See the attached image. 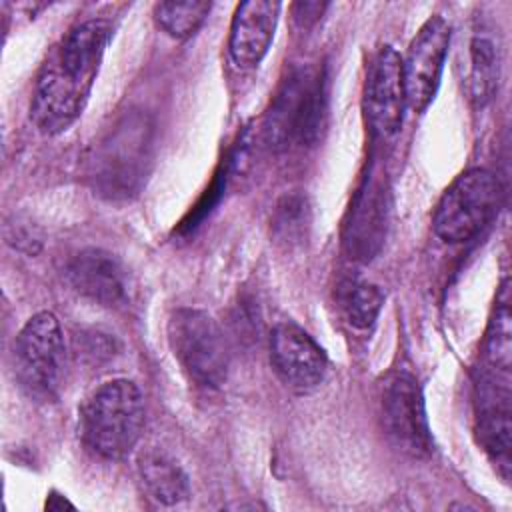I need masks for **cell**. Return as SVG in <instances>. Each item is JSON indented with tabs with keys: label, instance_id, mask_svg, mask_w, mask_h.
Listing matches in <instances>:
<instances>
[{
	"label": "cell",
	"instance_id": "cell-1",
	"mask_svg": "<svg viewBox=\"0 0 512 512\" xmlns=\"http://www.w3.org/2000/svg\"><path fill=\"white\" fill-rule=\"evenodd\" d=\"M110 36V22L94 18L72 28L52 48L30 104V118L42 134H60L82 116Z\"/></svg>",
	"mask_w": 512,
	"mask_h": 512
},
{
	"label": "cell",
	"instance_id": "cell-2",
	"mask_svg": "<svg viewBox=\"0 0 512 512\" xmlns=\"http://www.w3.org/2000/svg\"><path fill=\"white\" fill-rule=\"evenodd\" d=\"M144 430V400L138 386L126 378L100 384L80 408L84 444L106 460L126 458Z\"/></svg>",
	"mask_w": 512,
	"mask_h": 512
},
{
	"label": "cell",
	"instance_id": "cell-3",
	"mask_svg": "<svg viewBox=\"0 0 512 512\" xmlns=\"http://www.w3.org/2000/svg\"><path fill=\"white\" fill-rule=\"evenodd\" d=\"M324 114V78L320 72L294 70L276 92L264 116V140L272 150L312 144Z\"/></svg>",
	"mask_w": 512,
	"mask_h": 512
},
{
	"label": "cell",
	"instance_id": "cell-4",
	"mask_svg": "<svg viewBox=\"0 0 512 512\" xmlns=\"http://www.w3.org/2000/svg\"><path fill=\"white\" fill-rule=\"evenodd\" d=\"M168 344L192 382L218 388L228 376V344L218 322L204 310L178 308L168 320Z\"/></svg>",
	"mask_w": 512,
	"mask_h": 512
},
{
	"label": "cell",
	"instance_id": "cell-5",
	"mask_svg": "<svg viewBox=\"0 0 512 512\" xmlns=\"http://www.w3.org/2000/svg\"><path fill=\"white\" fill-rule=\"evenodd\" d=\"M16 376L38 400H54L66 376V342L52 312L34 314L18 332L14 346Z\"/></svg>",
	"mask_w": 512,
	"mask_h": 512
},
{
	"label": "cell",
	"instance_id": "cell-6",
	"mask_svg": "<svg viewBox=\"0 0 512 512\" xmlns=\"http://www.w3.org/2000/svg\"><path fill=\"white\" fill-rule=\"evenodd\" d=\"M500 194V182L492 172L466 170L442 194L434 212V232L450 244L472 240L498 212Z\"/></svg>",
	"mask_w": 512,
	"mask_h": 512
},
{
	"label": "cell",
	"instance_id": "cell-7",
	"mask_svg": "<svg viewBox=\"0 0 512 512\" xmlns=\"http://www.w3.org/2000/svg\"><path fill=\"white\" fill-rule=\"evenodd\" d=\"M384 428L398 450L412 458H426L434 450L418 380L408 372L390 374L380 390Z\"/></svg>",
	"mask_w": 512,
	"mask_h": 512
},
{
	"label": "cell",
	"instance_id": "cell-8",
	"mask_svg": "<svg viewBox=\"0 0 512 512\" xmlns=\"http://www.w3.org/2000/svg\"><path fill=\"white\" fill-rule=\"evenodd\" d=\"M450 46V24L442 16H430L418 34L412 38L406 56L402 58L406 104L414 112L428 108L436 96L444 60Z\"/></svg>",
	"mask_w": 512,
	"mask_h": 512
},
{
	"label": "cell",
	"instance_id": "cell-9",
	"mask_svg": "<svg viewBox=\"0 0 512 512\" xmlns=\"http://www.w3.org/2000/svg\"><path fill=\"white\" fill-rule=\"evenodd\" d=\"M270 364L280 382L300 394L318 388L328 370L320 344L292 322H280L272 328Z\"/></svg>",
	"mask_w": 512,
	"mask_h": 512
},
{
	"label": "cell",
	"instance_id": "cell-10",
	"mask_svg": "<svg viewBox=\"0 0 512 512\" xmlns=\"http://www.w3.org/2000/svg\"><path fill=\"white\" fill-rule=\"evenodd\" d=\"M406 106L402 56L392 46H382L370 62L364 90V108L370 126L380 136H392L402 126Z\"/></svg>",
	"mask_w": 512,
	"mask_h": 512
},
{
	"label": "cell",
	"instance_id": "cell-11",
	"mask_svg": "<svg viewBox=\"0 0 512 512\" xmlns=\"http://www.w3.org/2000/svg\"><path fill=\"white\" fill-rule=\"evenodd\" d=\"M476 430L484 450L508 476L512 448L510 388L508 380L498 374H484L476 384Z\"/></svg>",
	"mask_w": 512,
	"mask_h": 512
},
{
	"label": "cell",
	"instance_id": "cell-12",
	"mask_svg": "<svg viewBox=\"0 0 512 512\" xmlns=\"http://www.w3.org/2000/svg\"><path fill=\"white\" fill-rule=\"evenodd\" d=\"M146 128L142 124L128 122L120 126L104 142L100 154L94 158L96 180L110 192H128L132 184L140 178L146 158Z\"/></svg>",
	"mask_w": 512,
	"mask_h": 512
},
{
	"label": "cell",
	"instance_id": "cell-13",
	"mask_svg": "<svg viewBox=\"0 0 512 512\" xmlns=\"http://www.w3.org/2000/svg\"><path fill=\"white\" fill-rule=\"evenodd\" d=\"M280 4L270 0L242 2L230 24L228 50L240 68H254L266 56L278 24Z\"/></svg>",
	"mask_w": 512,
	"mask_h": 512
},
{
	"label": "cell",
	"instance_id": "cell-14",
	"mask_svg": "<svg viewBox=\"0 0 512 512\" xmlns=\"http://www.w3.org/2000/svg\"><path fill=\"white\" fill-rule=\"evenodd\" d=\"M386 196L380 176H370L358 192L344 228V246L352 258L370 260L378 252L388 220Z\"/></svg>",
	"mask_w": 512,
	"mask_h": 512
},
{
	"label": "cell",
	"instance_id": "cell-15",
	"mask_svg": "<svg viewBox=\"0 0 512 512\" xmlns=\"http://www.w3.org/2000/svg\"><path fill=\"white\" fill-rule=\"evenodd\" d=\"M66 274L76 292L102 306L112 308L126 302L128 284L124 268L104 250H82L72 258Z\"/></svg>",
	"mask_w": 512,
	"mask_h": 512
},
{
	"label": "cell",
	"instance_id": "cell-16",
	"mask_svg": "<svg viewBox=\"0 0 512 512\" xmlns=\"http://www.w3.org/2000/svg\"><path fill=\"white\" fill-rule=\"evenodd\" d=\"M138 476L144 490L160 504L172 506L190 496V482L182 466L164 450L146 448L138 454Z\"/></svg>",
	"mask_w": 512,
	"mask_h": 512
},
{
	"label": "cell",
	"instance_id": "cell-17",
	"mask_svg": "<svg viewBox=\"0 0 512 512\" xmlns=\"http://www.w3.org/2000/svg\"><path fill=\"white\" fill-rule=\"evenodd\" d=\"M498 48L492 38L486 34H478L470 42V96L476 106H484L492 100L498 88Z\"/></svg>",
	"mask_w": 512,
	"mask_h": 512
},
{
	"label": "cell",
	"instance_id": "cell-18",
	"mask_svg": "<svg viewBox=\"0 0 512 512\" xmlns=\"http://www.w3.org/2000/svg\"><path fill=\"white\" fill-rule=\"evenodd\" d=\"M484 354L492 368L500 372L510 370L512 362V312H510V286L508 280L502 282L496 296V308L488 322Z\"/></svg>",
	"mask_w": 512,
	"mask_h": 512
},
{
	"label": "cell",
	"instance_id": "cell-19",
	"mask_svg": "<svg viewBox=\"0 0 512 512\" xmlns=\"http://www.w3.org/2000/svg\"><path fill=\"white\" fill-rule=\"evenodd\" d=\"M212 4L204 0H184V2H158L154 4V22L168 36L176 40L190 38L204 24L210 14Z\"/></svg>",
	"mask_w": 512,
	"mask_h": 512
},
{
	"label": "cell",
	"instance_id": "cell-20",
	"mask_svg": "<svg viewBox=\"0 0 512 512\" xmlns=\"http://www.w3.org/2000/svg\"><path fill=\"white\" fill-rule=\"evenodd\" d=\"M384 304V294L378 286L352 282L340 292V306L350 326L364 330L374 324Z\"/></svg>",
	"mask_w": 512,
	"mask_h": 512
},
{
	"label": "cell",
	"instance_id": "cell-21",
	"mask_svg": "<svg viewBox=\"0 0 512 512\" xmlns=\"http://www.w3.org/2000/svg\"><path fill=\"white\" fill-rule=\"evenodd\" d=\"M308 226V210L306 202L298 196H286L274 214V234L278 240L286 244H294L302 240Z\"/></svg>",
	"mask_w": 512,
	"mask_h": 512
},
{
	"label": "cell",
	"instance_id": "cell-22",
	"mask_svg": "<svg viewBox=\"0 0 512 512\" xmlns=\"http://www.w3.org/2000/svg\"><path fill=\"white\" fill-rule=\"evenodd\" d=\"M324 10H326V4H320V2H298V4H294V16L302 26L316 22L322 16Z\"/></svg>",
	"mask_w": 512,
	"mask_h": 512
}]
</instances>
